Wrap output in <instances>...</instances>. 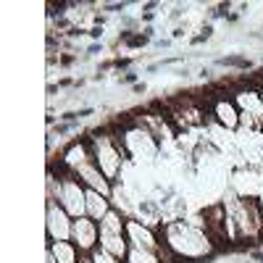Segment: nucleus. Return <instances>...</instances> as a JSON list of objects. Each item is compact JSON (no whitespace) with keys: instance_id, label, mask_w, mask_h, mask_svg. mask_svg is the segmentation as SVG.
I'll return each instance as SVG.
<instances>
[{"instance_id":"obj_2","label":"nucleus","mask_w":263,"mask_h":263,"mask_svg":"<svg viewBox=\"0 0 263 263\" xmlns=\"http://www.w3.org/2000/svg\"><path fill=\"white\" fill-rule=\"evenodd\" d=\"M98 227H100V248L114 253L116 258H126L129 239H126V221H121V216L111 211L103 221H98Z\"/></svg>"},{"instance_id":"obj_13","label":"nucleus","mask_w":263,"mask_h":263,"mask_svg":"<svg viewBox=\"0 0 263 263\" xmlns=\"http://www.w3.org/2000/svg\"><path fill=\"white\" fill-rule=\"evenodd\" d=\"M158 253L156 250H142V248H129L126 253V263H158Z\"/></svg>"},{"instance_id":"obj_4","label":"nucleus","mask_w":263,"mask_h":263,"mask_svg":"<svg viewBox=\"0 0 263 263\" xmlns=\"http://www.w3.org/2000/svg\"><path fill=\"white\" fill-rule=\"evenodd\" d=\"M58 205L69 213L71 218L87 216V190H82V182L69 174L58 182Z\"/></svg>"},{"instance_id":"obj_9","label":"nucleus","mask_w":263,"mask_h":263,"mask_svg":"<svg viewBox=\"0 0 263 263\" xmlns=\"http://www.w3.org/2000/svg\"><path fill=\"white\" fill-rule=\"evenodd\" d=\"M237 105L242 108V116H248V119H253V124L255 126H263V98L260 95H255V92H239L237 95Z\"/></svg>"},{"instance_id":"obj_10","label":"nucleus","mask_w":263,"mask_h":263,"mask_svg":"<svg viewBox=\"0 0 263 263\" xmlns=\"http://www.w3.org/2000/svg\"><path fill=\"white\" fill-rule=\"evenodd\" d=\"M111 213V205H108V197L103 192H95V190H87V216L92 221H103V218Z\"/></svg>"},{"instance_id":"obj_6","label":"nucleus","mask_w":263,"mask_h":263,"mask_svg":"<svg viewBox=\"0 0 263 263\" xmlns=\"http://www.w3.org/2000/svg\"><path fill=\"white\" fill-rule=\"evenodd\" d=\"M71 239L79 248V253H92L100 242V227L98 221H92L90 216L74 218V229H71Z\"/></svg>"},{"instance_id":"obj_11","label":"nucleus","mask_w":263,"mask_h":263,"mask_svg":"<svg viewBox=\"0 0 263 263\" xmlns=\"http://www.w3.org/2000/svg\"><path fill=\"white\" fill-rule=\"evenodd\" d=\"M213 116L221 121L227 129H237L239 126V111L234 108L232 100H218L216 108H213Z\"/></svg>"},{"instance_id":"obj_1","label":"nucleus","mask_w":263,"mask_h":263,"mask_svg":"<svg viewBox=\"0 0 263 263\" xmlns=\"http://www.w3.org/2000/svg\"><path fill=\"white\" fill-rule=\"evenodd\" d=\"M163 237H166V248L174 255L203 258L205 253H211V239L205 237V232H200L195 224H187V221L168 224L163 229Z\"/></svg>"},{"instance_id":"obj_12","label":"nucleus","mask_w":263,"mask_h":263,"mask_svg":"<svg viewBox=\"0 0 263 263\" xmlns=\"http://www.w3.org/2000/svg\"><path fill=\"white\" fill-rule=\"evenodd\" d=\"M50 253L55 258V263H79L77 258V245L74 242H50Z\"/></svg>"},{"instance_id":"obj_7","label":"nucleus","mask_w":263,"mask_h":263,"mask_svg":"<svg viewBox=\"0 0 263 263\" xmlns=\"http://www.w3.org/2000/svg\"><path fill=\"white\" fill-rule=\"evenodd\" d=\"M71 229H74L71 216L50 200L48 203V237H50V242H63V239H69Z\"/></svg>"},{"instance_id":"obj_14","label":"nucleus","mask_w":263,"mask_h":263,"mask_svg":"<svg viewBox=\"0 0 263 263\" xmlns=\"http://www.w3.org/2000/svg\"><path fill=\"white\" fill-rule=\"evenodd\" d=\"M90 255H92V263H119V260H121V258H116L114 253H108L105 248H95Z\"/></svg>"},{"instance_id":"obj_15","label":"nucleus","mask_w":263,"mask_h":263,"mask_svg":"<svg viewBox=\"0 0 263 263\" xmlns=\"http://www.w3.org/2000/svg\"><path fill=\"white\" fill-rule=\"evenodd\" d=\"M258 205H260V211H263V195H260V200H258Z\"/></svg>"},{"instance_id":"obj_5","label":"nucleus","mask_w":263,"mask_h":263,"mask_svg":"<svg viewBox=\"0 0 263 263\" xmlns=\"http://www.w3.org/2000/svg\"><path fill=\"white\" fill-rule=\"evenodd\" d=\"M124 150L132 153V158H137V161H150L158 147L150 132H145L142 126H135V129L124 132Z\"/></svg>"},{"instance_id":"obj_3","label":"nucleus","mask_w":263,"mask_h":263,"mask_svg":"<svg viewBox=\"0 0 263 263\" xmlns=\"http://www.w3.org/2000/svg\"><path fill=\"white\" fill-rule=\"evenodd\" d=\"M92 147V158L98 163V168L105 174L108 179H114L119 168H121V161H124V150H121V142H116L114 137L108 135H100L90 142Z\"/></svg>"},{"instance_id":"obj_8","label":"nucleus","mask_w":263,"mask_h":263,"mask_svg":"<svg viewBox=\"0 0 263 263\" xmlns=\"http://www.w3.org/2000/svg\"><path fill=\"white\" fill-rule=\"evenodd\" d=\"M126 239L132 242V248H142V250H161V245L156 242V234L147 227H142L140 221H126Z\"/></svg>"}]
</instances>
